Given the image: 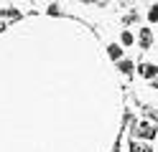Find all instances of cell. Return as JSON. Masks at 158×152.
<instances>
[{
	"instance_id": "1",
	"label": "cell",
	"mask_w": 158,
	"mask_h": 152,
	"mask_svg": "<svg viewBox=\"0 0 158 152\" xmlns=\"http://www.w3.org/2000/svg\"><path fill=\"white\" fill-rule=\"evenodd\" d=\"M135 137H140V139H153V137H156L153 124H151V122H140L138 129H135Z\"/></svg>"
},
{
	"instance_id": "2",
	"label": "cell",
	"mask_w": 158,
	"mask_h": 152,
	"mask_svg": "<svg viewBox=\"0 0 158 152\" xmlns=\"http://www.w3.org/2000/svg\"><path fill=\"white\" fill-rule=\"evenodd\" d=\"M138 43H140V48H151L153 46V30L151 28H140V33H138Z\"/></svg>"
},
{
	"instance_id": "3",
	"label": "cell",
	"mask_w": 158,
	"mask_h": 152,
	"mask_svg": "<svg viewBox=\"0 0 158 152\" xmlns=\"http://www.w3.org/2000/svg\"><path fill=\"white\" fill-rule=\"evenodd\" d=\"M138 71H140L143 79H156V76H158V66H153V64H143Z\"/></svg>"
},
{
	"instance_id": "4",
	"label": "cell",
	"mask_w": 158,
	"mask_h": 152,
	"mask_svg": "<svg viewBox=\"0 0 158 152\" xmlns=\"http://www.w3.org/2000/svg\"><path fill=\"white\" fill-rule=\"evenodd\" d=\"M107 53H110V58H115V61H123V48L117 46V43L107 46Z\"/></svg>"
},
{
	"instance_id": "5",
	"label": "cell",
	"mask_w": 158,
	"mask_h": 152,
	"mask_svg": "<svg viewBox=\"0 0 158 152\" xmlns=\"http://www.w3.org/2000/svg\"><path fill=\"white\" fill-rule=\"evenodd\" d=\"M117 68H120L123 71V74H133V71H135V64H133V61H120V64H117Z\"/></svg>"
},
{
	"instance_id": "6",
	"label": "cell",
	"mask_w": 158,
	"mask_h": 152,
	"mask_svg": "<svg viewBox=\"0 0 158 152\" xmlns=\"http://www.w3.org/2000/svg\"><path fill=\"white\" fill-rule=\"evenodd\" d=\"M120 43H123V46H133V43H135V36L130 33V30H123V36H120Z\"/></svg>"
},
{
	"instance_id": "7",
	"label": "cell",
	"mask_w": 158,
	"mask_h": 152,
	"mask_svg": "<svg viewBox=\"0 0 158 152\" xmlns=\"http://www.w3.org/2000/svg\"><path fill=\"white\" fill-rule=\"evenodd\" d=\"M3 18H13V20H18V18H21V13H18V10H13V8H3Z\"/></svg>"
},
{
	"instance_id": "8",
	"label": "cell",
	"mask_w": 158,
	"mask_h": 152,
	"mask_svg": "<svg viewBox=\"0 0 158 152\" xmlns=\"http://www.w3.org/2000/svg\"><path fill=\"white\" fill-rule=\"evenodd\" d=\"M148 20H151V23H158V5L148 8Z\"/></svg>"
},
{
	"instance_id": "9",
	"label": "cell",
	"mask_w": 158,
	"mask_h": 152,
	"mask_svg": "<svg viewBox=\"0 0 158 152\" xmlns=\"http://www.w3.org/2000/svg\"><path fill=\"white\" fill-rule=\"evenodd\" d=\"M59 13H61V10H59L56 3H54V5H48V15H59Z\"/></svg>"
}]
</instances>
